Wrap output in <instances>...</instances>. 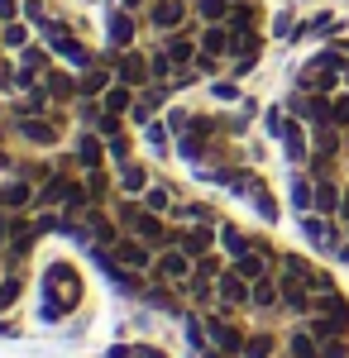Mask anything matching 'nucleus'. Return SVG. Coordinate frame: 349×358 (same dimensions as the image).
I'll use <instances>...</instances> for the list:
<instances>
[{
	"instance_id": "obj_1",
	"label": "nucleus",
	"mask_w": 349,
	"mask_h": 358,
	"mask_svg": "<svg viewBox=\"0 0 349 358\" xmlns=\"http://www.w3.org/2000/svg\"><path fill=\"white\" fill-rule=\"evenodd\" d=\"M77 301H81L77 268L72 263H48V273H43V315L48 320H62Z\"/></svg>"
},
{
	"instance_id": "obj_2",
	"label": "nucleus",
	"mask_w": 349,
	"mask_h": 358,
	"mask_svg": "<svg viewBox=\"0 0 349 358\" xmlns=\"http://www.w3.org/2000/svg\"><path fill=\"white\" fill-rule=\"evenodd\" d=\"M201 320H206V339H211L215 354L225 358H244V339H249V330H244L235 315H225V310H201Z\"/></svg>"
},
{
	"instance_id": "obj_3",
	"label": "nucleus",
	"mask_w": 349,
	"mask_h": 358,
	"mask_svg": "<svg viewBox=\"0 0 349 358\" xmlns=\"http://www.w3.org/2000/svg\"><path fill=\"white\" fill-rule=\"evenodd\" d=\"M39 38H43V43H48V48H53V57H62V62H67V67H91V62H96V53H91V48H86V43H81L77 34H72V24H48L43 29V34H39Z\"/></svg>"
},
{
	"instance_id": "obj_4",
	"label": "nucleus",
	"mask_w": 349,
	"mask_h": 358,
	"mask_svg": "<svg viewBox=\"0 0 349 358\" xmlns=\"http://www.w3.org/2000/svg\"><path fill=\"white\" fill-rule=\"evenodd\" d=\"M191 268H196V258H191L187 248H182V244H167V248H158L149 282H163V287H182V282L191 277Z\"/></svg>"
},
{
	"instance_id": "obj_5",
	"label": "nucleus",
	"mask_w": 349,
	"mask_h": 358,
	"mask_svg": "<svg viewBox=\"0 0 349 358\" xmlns=\"http://www.w3.org/2000/svg\"><path fill=\"white\" fill-rule=\"evenodd\" d=\"M249 296H254V282L235 268H225V273L215 277V310H225V315H240L249 310Z\"/></svg>"
},
{
	"instance_id": "obj_6",
	"label": "nucleus",
	"mask_w": 349,
	"mask_h": 358,
	"mask_svg": "<svg viewBox=\"0 0 349 358\" xmlns=\"http://www.w3.org/2000/svg\"><path fill=\"white\" fill-rule=\"evenodd\" d=\"M110 67H115V82L135 86V91H144V86L153 82V67H149V53H144V48H120V53H110Z\"/></svg>"
},
{
	"instance_id": "obj_7",
	"label": "nucleus",
	"mask_w": 349,
	"mask_h": 358,
	"mask_svg": "<svg viewBox=\"0 0 349 358\" xmlns=\"http://www.w3.org/2000/svg\"><path fill=\"white\" fill-rule=\"evenodd\" d=\"M15 134L34 143V148H57L62 143V124L53 115H15Z\"/></svg>"
},
{
	"instance_id": "obj_8",
	"label": "nucleus",
	"mask_w": 349,
	"mask_h": 358,
	"mask_svg": "<svg viewBox=\"0 0 349 358\" xmlns=\"http://www.w3.org/2000/svg\"><path fill=\"white\" fill-rule=\"evenodd\" d=\"M301 234H306V244L321 248V253H335V248L345 244V224L330 220V215H316V210L301 215Z\"/></svg>"
},
{
	"instance_id": "obj_9",
	"label": "nucleus",
	"mask_w": 349,
	"mask_h": 358,
	"mask_svg": "<svg viewBox=\"0 0 349 358\" xmlns=\"http://www.w3.org/2000/svg\"><path fill=\"white\" fill-rule=\"evenodd\" d=\"M287 115H296V120H301V124H311V129L335 124V120H330V96H321V91H292Z\"/></svg>"
},
{
	"instance_id": "obj_10",
	"label": "nucleus",
	"mask_w": 349,
	"mask_h": 358,
	"mask_svg": "<svg viewBox=\"0 0 349 358\" xmlns=\"http://www.w3.org/2000/svg\"><path fill=\"white\" fill-rule=\"evenodd\" d=\"M106 38H110V53L135 48V38H139V15H135V10H125V5H110V10H106Z\"/></svg>"
},
{
	"instance_id": "obj_11",
	"label": "nucleus",
	"mask_w": 349,
	"mask_h": 358,
	"mask_svg": "<svg viewBox=\"0 0 349 358\" xmlns=\"http://www.w3.org/2000/svg\"><path fill=\"white\" fill-rule=\"evenodd\" d=\"M191 20V0H153L149 10H144V24L158 29V34H172V29H182Z\"/></svg>"
},
{
	"instance_id": "obj_12",
	"label": "nucleus",
	"mask_w": 349,
	"mask_h": 358,
	"mask_svg": "<svg viewBox=\"0 0 349 358\" xmlns=\"http://www.w3.org/2000/svg\"><path fill=\"white\" fill-rule=\"evenodd\" d=\"M282 153L292 167L311 163V124H301L296 115H287V124H282Z\"/></svg>"
},
{
	"instance_id": "obj_13",
	"label": "nucleus",
	"mask_w": 349,
	"mask_h": 358,
	"mask_svg": "<svg viewBox=\"0 0 349 358\" xmlns=\"http://www.w3.org/2000/svg\"><path fill=\"white\" fill-rule=\"evenodd\" d=\"M167 96H172V86L149 82V86H144V91L135 96V110H130V124H135V129H144L149 120H158V110L167 106Z\"/></svg>"
},
{
	"instance_id": "obj_14",
	"label": "nucleus",
	"mask_w": 349,
	"mask_h": 358,
	"mask_svg": "<svg viewBox=\"0 0 349 358\" xmlns=\"http://www.w3.org/2000/svg\"><path fill=\"white\" fill-rule=\"evenodd\" d=\"M172 244H182L191 258H201V253L220 248V224H177V239Z\"/></svg>"
},
{
	"instance_id": "obj_15",
	"label": "nucleus",
	"mask_w": 349,
	"mask_h": 358,
	"mask_svg": "<svg viewBox=\"0 0 349 358\" xmlns=\"http://www.w3.org/2000/svg\"><path fill=\"white\" fill-rule=\"evenodd\" d=\"M72 163H77V172H91V167H106L110 153H106V138L96 134V129H86V134H77V143H72Z\"/></svg>"
},
{
	"instance_id": "obj_16",
	"label": "nucleus",
	"mask_w": 349,
	"mask_h": 358,
	"mask_svg": "<svg viewBox=\"0 0 349 358\" xmlns=\"http://www.w3.org/2000/svg\"><path fill=\"white\" fill-rule=\"evenodd\" d=\"M34 206H39V182H29V177L0 182V210H34Z\"/></svg>"
},
{
	"instance_id": "obj_17",
	"label": "nucleus",
	"mask_w": 349,
	"mask_h": 358,
	"mask_svg": "<svg viewBox=\"0 0 349 358\" xmlns=\"http://www.w3.org/2000/svg\"><path fill=\"white\" fill-rule=\"evenodd\" d=\"M287 201H292L296 215L316 210V177H311L306 167H292V182H287Z\"/></svg>"
},
{
	"instance_id": "obj_18",
	"label": "nucleus",
	"mask_w": 349,
	"mask_h": 358,
	"mask_svg": "<svg viewBox=\"0 0 349 358\" xmlns=\"http://www.w3.org/2000/svg\"><path fill=\"white\" fill-rule=\"evenodd\" d=\"M249 310H264V315H273V310H282V282H278V273H273V277H259V282H254V296H249Z\"/></svg>"
},
{
	"instance_id": "obj_19",
	"label": "nucleus",
	"mask_w": 349,
	"mask_h": 358,
	"mask_svg": "<svg viewBox=\"0 0 349 358\" xmlns=\"http://www.w3.org/2000/svg\"><path fill=\"white\" fill-rule=\"evenodd\" d=\"M139 201H144L153 215H167V220H172V210H177V201H182V196L172 192V182H158V177H153V182H149V192L139 196Z\"/></svg>"
},
{
	"instance_id": "obj_20",
	"label": "nucleus",
	"mask_w": 349,
	"mask_h": 358,
	"mask_svg": "<svg viewBox=\"0 0 349 358\" xmlns=\"http://www.w3.org/2000/svg\"><path fill=\"white\" fill-rule=\"evenodd\" d=\"M340 206H345V187L335 177H316V215L340 220Z\"/></svg>"
},
{
	"instance_id": "obj_21",
	"label": "nucleus",
	"mask_w": 349,
	"mask_h": 358,
	"mask_svg": "<svg viewBox=\"0 0 349 358\" xmlns=\"http://www.w3.org/2000/svg\"><path fill=\"white\" fill-rule=\"evenodd\" d=\"M149 182H153V177H149V167L135 163V158L115 167V187H120L125 196H144V192H149Z\"/></svg>"
},
{
	"instance_id": "obj_22",
	"label": "nucleus",
	"mask_w": 349,
	"mask_h": 358,
	"mask_svg": "<svg viewBox=\"0 0 349 358\" xmlns=\"http://www.w3.org/2000/svg\"><path fill=\"white\" fill-rule=\"evenodd\" d=\"M81 187H86V196H91L96 206H106L110 192H115V172H110V167H91V172H81Z\"/></svg>"
},
{
	"instance_id": "obj_23",
	"label": "nucleus",
	"mask_w": 349,
	"mask_h": 358,
	"mask_svg": "<svg viewBox=\"0 0 349 358\" xmlns=\"http://www.w3.org/2000/svg\"><path fill=\"white\" fill-rule=\"evenodd\" d=\"M259 244L254 234H244L240 224H230V220H220V253L225 258H240V253H249V248Z\"/></svg>"
},
{
	"instance_id": "obj_24",
	"label": "nucleus",
	"mask_w": 349,
	"mask_h": 358,
	"mask_svg": "<svg viewBox=\"0 0 349 358\" xmlns=\"http://www.w3.org/2000/svg\"><path fill=\"white\" fill-rule=\"evenodd\" d=\"M196 43H201V53H215L230 62V24H201Z\"/></svg>"
},
{
	"instance_id": "obj_25",
	"label": "nucleus",
	"mask_w": 349,
	"mask_h": 358,
	"mask_svg": "<svg viewBox=\"0 0 349 358\" xmlns=\"http://www.w3.org/2000/svg\"><path fill=\"white\" fill-rule=\"evenodd\" d=\"M287 354H292V358H325V354H321V339L311 334V325H306V320H301V325L287 334Z\"/></svg>"
},
{
	"instance_id": "obj_26",
	"label": "nucleus",
	"mask_w": 349,
	"mask_h": 358,
	"mask_svg": "<svg viewBox=\"0 0 349 358\" xmlns=\"http://www.w3.org/2000/svg\"><path fill=\"white\" fill-rule=\"evenodd\" d=\"M29 43H34V24L29 20H15V24L0 29V53H25Z\"/></svg>"
},
{
	"instance_id": "obj_27",
	"label": "nucleus",
	"mask_w": 349,
	"mask_h": 358,
	"mask_svg": "<svg viewBox=\"0 0 349 358\" xmlns=\"http://www.w3.org/2000/svg\"><path fill=\"white\" fill-rule=\"evenodd\" d=\"M172 224H220V220H215V210L206 206V201H177Z\"/></svg>"
},
{
	"instance_id": "obj_28",
	"label": "nucleus",
	"mask_w": 349,
	"mask_h": 358,
	"mask_svg": "<svg viewBox=\"0 0 349 358\" xmlns=\"http://www.w3.org/2000/svg\"><path fill=\"white\" fill-rule=\"evenodd\" d=\"M135 86H125V82H115L106 91V96H101V110H110V115H125V120H130V110H135Z\"/></svg>"
},
{
	"instance_id": "obj_29",
	"label": "nucleus",
	"mask_w": 349,
	"mask_h": 358,
	"mask_svg": "<svg viewBox=\"0 0 349 358\" xmlns=\"http://www.w3.org/2000/svg\"><path fill=\"white\" fill-rule=\"evenodd\" d=\"M259 20H264L259 0H235L230 15H225V24H230V29H259Z\"/></svg>"
},
{
	"instance_id": "obj_30",
	"label": "nucleus",
	"mask_w": 349,
	"mask_h": 358,
	"mask_svg": "<svg viewBox=\"0 0 349 358\" xmlns=\"http://www.w3.org/2000/svg\"><path fill=\"white\" fill-rule=\"evenodd\" d=\"M244 358H278V334L273 330H249V339H244Z\"/></svg>"
},
{
	"instance_id": "obj_31",
	"label": "nucleus",
	"mask_w": 349,
	"mask_h": 358,
	"mask_svg": "<svg viewBox=\"0 0 349 358\" xmlns=\"http://www.w3.org/2000/svg\"><path fill=\"white\" fill-rule=\"evenodd\" d=\"M230 5H235V0H191V15H196L201 24H225Z\"/></svg>"
},
{
	"instance_id": "obj_32",
	"label": "nucleus",
	"mask_w": 349,
	"mask_h": 358,
	"mask_svg": "<svg viewBox=\"0 0 349 358\" xmlns=\"http://www.w3.org/2000/svg\"><path fill=\"white\" fill-rule=\"evenodd\" d=\"M144 143H149L153 153H167V148H172V129H167V120H149V124H144Z\"/></svg>"
},
{
	"instance_id": "obj_33",
	"label": "nucleus",
	"mask_w": 349,
	"mask_h": 358,
	"mask_svg": "<svg viewBox=\"0 0 349 358\" xmlns=\"http://www.w3.org/2000/svg\"><path fill=\"white\" fill-rule=\"evenodd\" d=\"M106 153H110V163H115V167L130 163V158H135V143H130V134H125V129H120V134H110V138H106Z\"/></svg>"
},
{
	"instance_id": "obj_34",
	"label": "nucleus",
	"mask_w": 349,
	"mask_h": 358,
	"mask_svg": "<svg viewBox=\"0 0 349 358\" xmlns=\"http://www.w3.org/2000/svg\"><path fill=\"white\" fill-rule=\"evenodd\" d=\"M249 201H254V210H259V215H264V220H278V201H273L268 196V187H264V182H259V187H254V192H249Z\"/></svg>"
},
{
	"instance_id": "obj_35",
	"label": "nucleus",
	"mask_w": 349,
	"mask_h": 358,
	"mask_svg": "<svg viewBox=\"0 0 349 358\" xmlns=\"http://www.w3.org/2000/svg\"><path fill=\"white\" fill-rule=\"evenodd\" d=\"M330 120H335V129H345V134H349V86L330 96Z\"/></svg>"
},
{
	"instance_id": "obj_36",
	"label": "nucleus",
	"mask_w": 349,
	"mask_h": 358,
	"mask_svg": "<svg viewBox=\"0 0 349 358\" xmlns=\"http://www.w3.org/2000/svg\"><path fill=\"white\" fill-rule=\"evenodd\" d=\"M25 20H29L34 29H39V34H43V29L53 24V15L43 10V0H25Z\"/></svg>"
},
{
	"instance_id": "obj_37",
	"label": "nucleus",
	"mask_w": 349,
	"mask_h": 358,
	"mask_svg": "<svg viewBox=\"0 0 349 358\" xmlns=\"http://www.w3.org/2000/svg\"><path fill=\"white\" fill-rule=\"evenodd\" d=\"M220 62H225V57H215V53H196V62H191V67H196V77H220Z\"/></svg>"
},
{
	"instance_id": "obj_38",
	"label": "nucleus",
	"mask_w": 349,
	"mask_h": 358,
	"mask_svg": "<svg viewBox=\"0 0 349 358\" xmlns=\"http://www.w3.org/2000/svg\"><path fill=\"white\" fill-rule=\"evenodd\" d=\"M321 354H325V358H349V334H335V339H325Z\"/></svg>"
},
{
	"instance_id": "obj_39",
	"label": "nucleus",
	"mask_w": 349,
	"mask_h": 358,
	"mask_svg": "<svg viewBox=\"0 0 349 358\" xmlns=\"http://www.w3.org/2000/svg\"><path fill=\"white\" fill-rule=\"evenodd\" d=\"M5 91H20L15 86V62H10V53H0V96Z\"/></svg>"
},
{
	"instance_id": "obj_40",
	"label": "nucleus",
	"mask_w": 349,
	"mask_h": 358,
	"mask_svg": "<svg viewBox=\"0 0 349 358\" xmlns=\"http://www.w3.org/2000/svg\"><path fill=\"white\" fill-rule=\"evenodd\" d=\"M25 20V0H0V24H15Z\"/></svg>"
},
{
	"instance_id": "obj_41",
	"label": "nucleus",
	"mask_w": 349,
	"mask_h": 358,
	"mask_svg": "<svg viewBox=\"0 0 349 358\" xmlns=\"http://www.w3.org/2000/svg\"><path fill=\"white\" fill-rule=\"evenodd\" d=\"M264 124H268V134L282 138V124H287V106H273V110L264 115Z\"/></svg>"
},
{
	"instance_id": "obj_42",
	"label": "nucleus",
	"mask_w": 349,
	"mask_h": 358,
	"mask_svg": "<svg viewBox=\"0 0 349 358\" xmlns=\"http://www.w3.org/2000/svg\"><path fill=\"white\" fill-rule=\"evenodd\" d=\"M211 96L215 101H240V86L235 82H211Z\"/></svg>"
},
{
	"instance_id": "obj_43",
	"label": "nucleus",
	"mask_w": 349,
	"mask_h": 358,
	"mask_svg": "<svg viewBox=\"0 0 349 358\" xmlns=\"http://www.w3.org/2000/svg\"><path fill=\"white\" fill-rule=\"evenodd\" d=\"M10 167H15V158H10V153H5V143H0V172H10Z\"/></svg>"
},
{
	"instance_id": "obj_44",
	"label": "nucleus",
	"mask_w": 349,
	"mask_h": 358,
	"mask_svg": "<svg viewBox=\"0 0 349 358\" xmlns=\"http://www.w3.org/2000/svg\"><path fill=\"white\" fill-rule=\"evenodd\" d=\"M5 273H10V268H5V258H0V282H5Z\"/></svg>"
},
{
	"instance_id": "obj_45",
	"label": "nucleus",
	"mask_w": 349,
	"mask_h": 358,
	"mask_svg": "<svg viewBox=\"0 0 349 358\" xmlns=\"http://www.w3.org/2000/svg\"><path fill=\"white\" fill-rule=\"evenodd\" d=\"M340 224H345V239H349V220H340Z\"/></svg>"
},
{
	"instance_id": "obj_46",
	"label": "nucleus",
	"mask_w": 349,
	"mask_h": 358,
	"mask_svg": "<svg viewBox=\"0 0 349 358\" xmlns=\"http://www.w3.org/2000/svg\"><path fill=\"white\" fill-rule=\"evenodd\" d=\"M0 143H5V129H0Z\"/></svg>"
},
{
	"instance_id": "obj_47",
	"label": "nucleus",
	"mask_w": 349,
	"mask_h": 358,
	"mask_svg": "<svg viewBox=\"0 0 349 358\" xmlns=\"http://www.w3.org/2000/svg\"><path fill=\"white\" fill-rule=\"evenodd\" d=\"M0 115H5V110H0Z\"/></svg>"
},
{
	"instance_id": "obj_48",
	"label": "nucleus",
	"mask_w": 349,
	"mask_h": 358,
	"mask_svg": "<svg viewBox=\"0 0 349 358\" xmlns=\"http://www.w3.org/2000/svg\"><path fill=\"white\" fill-rule=\"evenodd\" d=\"M287 358H292V354H287Z\"/></svg>"
}]
</instances>
